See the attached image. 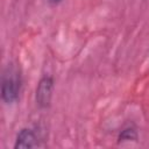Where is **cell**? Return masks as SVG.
I'll list each match as a JSON object with an SVG mask.
<instances>
[{
	"label": "cell",
	"mask_w": 149,
	"mask_h": 149,
	"mask_svg": "<svg viewBox=\"0 0 149 149\" xmlns=\"http://www.w3.org/2000/svg\"><path fill=\"white\" fill-rule=\"evenodd\" d=\"M22 72L20 66L10 62L6 65L1 76V100L6 105L16 104L22 91Z\"/></svg>",
	"instance_id": "6da1fadb"
},
{
	"label": "cell",
	"mask_w": 149,
	"mask_h": 149,
	"mask_svg": "<svg viewBox=\"0 0 149 149\" xmlns=\"http://www.w3.org/2000/svg\"><path fill=\"white\" fill-rule=\"evenodd\" d=\"M55 90V80L51 74H43L37 83L35 90V102L41 109L50 107Z\"/></svg>",
	"instance_id": "7a4b0ae2"
},
{
	"label": "cell",
	"mask_w": 149,
	"mask_h": 149,
	"mask_svg": "<svg viewBox=\"0 0 149 149\" xmlns=\"http://www.w3.org/2000/svg\"><path fill=\"white\" fill-rule=\"evenodd\" d=\"M38 146V135L35 129L30 127L21 128L15 137L14 149H29Z\"/></svg>",
	"instance_id": "3957f363"
},
{
	"label": "cell",
	"mask_w": 149,
	"mask_h": 149,
	"mask_svg": "<svg viewBox=\"0 0 149 149\" xmlns=\"http://www.w3.org/2000/svg\"><path fill=\"white\" fill-rule=\"evenodd\" d=\"M137 140H139V133L134 126H127L122 128L118 135V143L136 142Z\"/></svg>",
	"instance_id": "277c9868"
},
{
	"label": "cell",
	"mask_w": 149,
	"mask_h": 149,
	"mask_svg": "<svg viewBox=\"0 0 149 149\" xmlns=\"http://www.w3.org/2000/svg\"><path fill=\"white\" fill-rule=\"evenodd\" d=\"M63 0H48V2L49 3H51V5H58V3H61Z\"/></svg>",
	"instance_id": "5b68a950"
}]
</instances>
